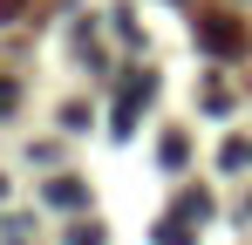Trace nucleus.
<instances>
[{
  "label": "nucleus",
  "instance_id": "f257e3e1",
  "mask_svg": "<svg viewBox=\"0 0 252 245\" xmlns=\"http://www.w3.org/2000/svg\"><path fill=\"white\" fill-rule=\"evenodd\" d=\"M198 41H205L211 55H239V48H246V21H232V14H205V21H198Z\"/></svg>",
  "mask_w": 252,
  "mask_h": 245
},
{
  "label": "nucleus",
  "instance_id": "f03ea898",
  "mask_svg": "<svg viewBox=\"0 0 252 245\" xmlns=\"http://www.w3.org/2000/svg\"><path fill=\"white\" fill-rule=\"evenodd\" d=\"M150 89H157V75H129L123 102H116V116H109V129H116V136H129V129H136V109L150 102Z\"/></svg>",
  "mask_w": 252,
  "mask_h": 245
},
{
  "label": "nucleus",
  "instance_id": "7ed1b4c3",
  "mask_svg": "<svg viewBox=\"0 0 252 245\" xmlns=\"http://www.w3.org/2000/svg\"><path fill=\"white\" fill-rule=\"evenodd\" d=\"M48 204H68V211H75V204H89L82 177H55V184H48Z\"/></svg>",
  "mask_w": 252,
  "mask_h": 245
},
{
  "label": "nucleus",
  "instance_id": "20e7f679",
  "mask_svg": "<svg viewBox=\"0 0 252 245\" xmlns=\"http://www.w3.org/2000/svg\"><path fill=\"white\" fill-rule=\"evenodd\" d=\"M218 163H225V170H246V163H252V143H246V136H225V143H218Z\"/></svg>",
  "mask_w": 252,
  "mask_h": 245
},
{
  "label": "nucleus",
  "instance_id": "39448f33",
  "mask_svg": "<svg viewBox=\"0 0 252 245\" xmlns=\"http://www.w3.org/2000/svg\"><path fill=\"white\" fill-rule=\"evenodd\" d=\"M157 245H198V239H191V225H177V218H164V225H157Z\"/></svg>",
  "mask_w": 252,
  "mask_h": 245
},
{
  "label": "nucleus",
  "instance_id": "423d86ee",
  "mask_svg": "<svg viewBox=\"0 0 252 245\" xmlns=\"http://www.w3.org/2000/svg\"><path fill=\"white\" fill-rule=\"evenodd\" d=\"M157 157H164V163H184V157H191V143H184V136H177V129H170L164 143H157Z\"/></svg>",
  "mask_w": 252,
  "mask_h": 245
},
{
  "label": "nucleus",
  "instance_id": "0eeeda50",
  "mask_svg": "<svg viewBox=\"0 0 252 245\" xmlns=\"http://www.w3.org/2000/svg\"><path fill=\"white\" fill-rule=\"evenodd\" d=\"M68 245H102V225H68Z\"/></svg>",
  "mask_w": 252,
  "mask_h": 245
},
{
  "label": "nucleus",
  "instance_id": "6e6552de",
  "mask_svg": "<svg viewBox=\"0 0 252 245\" xmlns=\"http://www.w3.org/2000/svg\"><path fill=\"white\" fill-rule=\"evenodd\" d=\"M0 109H14V82H0Z\"/></svg>",
  "mask_w": 252,
  "mask_h": 245
},
{
  "label": "nucleus",
  "instance_id": "1a4fd4ad",
  "mask_svg": "<svg viewBox=\"0 0 252 245\" xmlns=\"http://www.w3.org/2000/svg\"><path fill=\"white\" fill-rule=\"evenodd\" d=\"M14 14H21V0H0V21H14Z\"/></svg>",
  "mask_w": 252,
  "mask_h": 245
},
{
  "label": "nucleus",
  "instance_id": "9d476101",
  "mask_svg": "<svg viewBox=\"0 0 252 245\" xmlns=\"http://www.w3.org/2000/svg\"><path fill=\"white\" fill-rule=\"evenodd\" d=\"M246 218H252V198H246Z\"/></svg>",
  "mask_w": 252,
  "mask_h": 245
}]
</instances>
